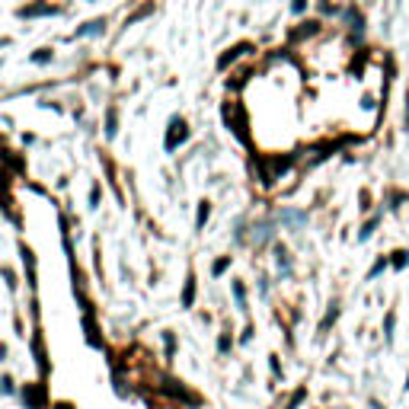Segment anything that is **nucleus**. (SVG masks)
I'll use <instances>...</instances> for the list:
<instances>
[{
  "label": "nucleus",
  "mask_w": 409,
  "mask_h": 409,
  "mask_svg": "<svg viewBox=\"0 0 409 409\" xmlns=\"http://www.w3.org/2000/svg\"><path fill=\"white\" fill-rule=\"evenodd\" d=\"M406 387H409V384H406Z\"/></svg>",
  "instance_id": "39448f33"
},
{
  "label": "nucleus",
  "mask_w": 409,
  "mask_h": 409,
  "mask_svg": "<svg viewBox=\"0 0 409 409\" xmlns=\"http://www.w3.org/2000/svg\"><path fill=\"white\" fill-rule=\"evenodd\" d=\"M304 10V0H294V13H301Z\"/></svg>",
  "instance_id": "20e7f679"
},
{
  "label": "nucleus",
  "mask_w": 409,
  "mask_h": 409,
  "mask_svg": "<svg viewBox=\"0 0 409 409\" xmlns=\"http://www.w3.org/2000/svg\"><path fill=\"white\" fill-rule=\"evenodd\" d=\"M192 298H195V285H186V298H182V304L189 307V304H192Z\"/></svg>",
  "instance_id": "f03ea898"
},
{
  "label": "nucleus",
  "mask_w": 409,
  "mask_h": 409,
  "mask_svg": "<svg viewBox=\"0 0 409 409\" xmlns=\"http://www.w3.org/2000/svg\"><path fill=\"white\" fill-rule=\"evenodd\" d=\"M208 214H211V208H208V202L202 205V211H198V227H202V224L208 221Z\"/></svg>",
  "instance_id": "7ed1b4c3"
},
{
  "label": "nucleus",
  "mask_w": 409,
  "mask_h": 409,
  "mask_svg": "<svg viewBox=\"0 0 409 409\" xmlns=\"http://www.w3.org/2000/svg\"><path fill=\"white\" fill-rule=\"evenodd\" d=\"M176 141H186V125H182V121H179V131H173V134H170L167 147H176Z\"/></svg>",
  "instance_id": "f257e3e1"
}]
</instances>
